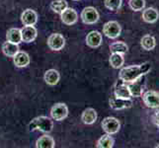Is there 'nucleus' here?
<instances>
[{
	"instance_id": "7ed1b4c3",
	"label": "nucleus",
	"mask_w": 159,
	"mask_h": 148,
	"mask_svg": "<svg viewBox=\"0 0 159 148\" xmlns=\"http://www.w3.org/2000/svg\"><path fill=\"white\" fill-rule=\"evenodd\" d=\"M128 86L131 97H140L146 86V79L144 75H141L140 77H139L133 82H129Z\"/></svg>"
},
{
	"instance_id": "cd10ccee",
	"label": "nucleus",
	"mask_w": 159,
	"mask_h": 148,
	"mask_svg": "<svg viewBox=\"0 0 159 148\" xmlns=\"http://www.w3.org/2000/svg\"><path fill=\"white\" fill-rule=\"evenodd\" d=\"M129 7L134 11H141L145 7V0H129Z\"/></svg>"
},
{
	"instance_id": "f3484780",
	"label": "nucleus",
	"mask_w": 159,
	"mask_h": 148,
	"mask_svg": "<svg viewBox=\"0 0 159 148\" xmlns=\"http://www.w3.org/2000/svg\"><path fill=\"white\" fill-rule=\"evenodd\" d=\"M97 119V112L94 109L88 108L84 110V112L81 114V120L85 124H93Z\"/></svg>"
},
{
	"instance_id": "39448f33",
	"label": "nucleus",
	"mask_w": 159,
	"mask_h": 148,
	"mask_svg": "<svg viewBox=\"0 0 159 148\" xmlns=\"http://www.w3.org/2000/svg\"><path fill=\"white\" fill-rule=\"evenodd\" d=\"M120 32H122V28L117 21L107 22L103 27V33L110 39H117L120 35Z\"/></svg>"
},
{
	"instance_id": "6ab92c4d",
	"label": "nucleus",
	"mask_w": 159,
	"mask_h": 148,
	"mask_svg": "<svg viewBox=\"0 0 159 148\" xmlns=\"http://www.w3.org/2000/svg\"><path fill=\"white\" fill-rule=\"evenodd\" d=\"M45 81L48 85L50 86H54L58 83L59 81V78H60V75H59V72L56 69H50L46 71L45 73Z\"/></svg>"
},
{
	"instance_id": "2eb2a0df",
	"label": "nucleus",
	"mask_w": 159,
	"mask_h": 148,
	"mask_svg": "<svg viewBox=\"0 0 159 148\" xmlns=\"http://www.w3.org/2000/svg\"><path fill=\"white\" fill-rule=\"evenodd\" d=\"M102 43V35L98 31H92L90 32L86 37V45L92 47L96 48L100 47Z\"/></svg>"
},
{
	"instance_id": "aec40b11",
	"label": "nucleus",
	"mask_w": 159,
	"mask_h": 148,
	"mask_svg": "<svg viewBox=\"0 0 159 148\" xmlns=\"http://www.w3.org/2000/svg\"><path fill=\"white\" fill-rule=\"evenodd\" d=\"M2 52L6 56L8 57H14L15 54L19 52V47L17 43H11V42H5L2 45Z\"/></svg>"
},
{
	"instance_id": "f8f14e48",
	"label": "nucleus",
	"mask_w": 159,
	"mask_h": 148,
	"mask_svg": "<svg viewBox=\"0 0 159 148\" xmlns=\"http://www.w3.org/2000/svg\"><path fill=\"white\" fill-rule=\"evenodd\" d=\"M60 16H61V21L65 25H68V26L75 24L78 19L77 12H76L74 9L68 8V7L60 13Z\"/></svg>"
},
{
	"instance_id": "0eeeda50",
	"label": "nucleus",
	"mask_w": 159,
	"mask_h": 148,
	"mask_svg": "<svg viewBox=\"0 0 159 148\" xmlns=\"http://www.w3.org/2000/svg\"><path fill=\"white\" fill-rule=\"evenodd\" d=\"M67 114H68L67 106L63 103H57L56 105L52 106L51 110V116L57 122L63 120L67 117Z\"/></svg>"
},
{
	"instance_id": "5701e85b",
	"label": "nucleus",
	"mask_w": 159,
	"mask_h": 148,
	"mask_svg": "<svg viewBox=\"0 0 159 148\" xmlns=\"http://www.w3.org/2000/svg\"><path fill=\"white\" fill-rule=\"evenodd\" d=\"M114 139L112 138L111 134H104L98 139L96 146L98 148H112L114 146Z\"/></svg>"
},
{
	"instance_id": "4be33fe9",
	"label": "nucleus",
	"mask_w": 159,
	"mask_h": 148,
	"mask_svg": "<svg viewBox=\"0 0 159 148\" xmlns=\"http://www.w3.org/2000/svg\"><path fill=\"white\" fill-rule=\"evenodd\" d=\"M6 39L8 42L14 43H19L22 42V37H21V30L18 28H11L8 30L6 34Z\"/></svg>"
},
{
	"instance_id": "4468645a",
	"label": "nucleus",
	"mask_w": 159,
	"mask_h": 148,
	"mask_svg": "<svg viewBox=\"0 0 159 148\" xmlns=\"http://www.w3.org/2000/svg\"><path fill=\"white\" fill-rule=\"evenodd\" d=\"M37 30L34 26H25L21 29V37L22 42L24 43H32L37 38Z\"/></svg>"
},
{
	"instance_id": "1a4fd4ad",
	"label": "nucleus",
	"mask_w": 159,
	"mask_h": 148,
	"mask_svg": "<svg viewBox=\"0 0 159 148\" xmlns=\"http://www.w3.org/2000/svg\"><path fill=\"white\" fill-rule=\"evenodd\" d=\"M109 105L113 110H124V109H128L131 107L133 105V101L130 99H122V98H118L116 96H112L109 99Z\"/></svg>"
},
{
	"instance_id": "c85d7f7f",
	"label": "nucleus",
	"mask_w": 159,
	"mask_h": 148,
	"mask_svg": "<svg viewBox=\"0 0 159 148\" xmlns=\"http://www.w3.org/2000/svg\"><path fill=\"white\" fill-rule=\"evenodd\" d=\"M105 6L111 11H117L122 6V0H105Z\"/></svg>"
},
{
	"instance_id": "423d86ee",
	"label": "nucleus",
	"mask_w": 159,
	"mask_h": 148,
	"mask_svg": "<svg viewBox=\"0 0 159 148\" xmlns=\"http://www.w3.org/2000/svg\"><path fill=\"white\" fill-rule=\"evenodd\" d=\"M80 17L84 24L92 25L97 23L99 20V13L94 7H86L82 10Z\"/></svg>"
},
{
	"instance_id": "a211bd4d",
	"label": "nucleus",
	"mask_w": 159,
	"mask_h": 148,
	"mask_svg": "<svg viewBox=\"0 0 159 148\" xmlns=\"http://www.w3.org/2000/svg\"><path fill=\"white\" fill-rule=\"evenodd\" d=\"M158 18H159V13L155 8L149 7L143 10V12H142V19H143V21L146 22V23H149V24L155 23L158 20Z\"/></svg>"
},
{
	"instance_id": "6e6552de",
	"label": "nucleus",
	"mask_w": 159,
	"mask_h": 148,
	"mask_svg": "<svg viewBox=\"0 0 159 148\" xmlns=\"http://www.w3.org/2000/svg\"><path fill=\"white\" fill-rule=\"evenodd\" d=\"M65 45V40L62 35L60 34H52L50 37L48 38V46L52 51H61Z\"/></svg>"
},
{
	"instance_id": "2f4dec72",
	"label": "nucleus",
	"mask_w": 159,
	"mask_h": 148,
	"mask_svg": "<svg viewBox=\"0 0 159 148\" xmlns=\"http://www.w3.org/2000/svg\"><path fill=\"white\" fill-rule=\"evenodd\" d=\"M73 1H79V0H73Z\"/></svg>"
},
{
	"instance_id": "f03ea898",
	"label": "nucleus",
	"mask_w": 159,
	"mask_h": 148,
	"mask_svg": "<svg viewBox=\"0 0 159 148\" xmlns=\"http://www.w3.org/2000/svg\"><path fill=\"white\" fill-rule=\"evenodd\" d=\"M53 128V123L52 120L45 116L37 117L34 119H32V122L29 123V130L35 131L40 130L43 132H51Z\"/></svg>"
},
{
	"instance_id": "f257e3e1",
	"label": "nucleus",
	"mask_w": 159,
	"mask_h": 148,
	"mask_svg": "<svg viewBox=\"0 0 159 148\" xmlns=\"http://www.w3.org/2000/svg\"><path fill=\"white\" fill-rule=\"evenodd\" d=\"M151 69V63L146 61L140 65H131V66L124 67L120 69L119 78L125 83H129L135 79L140 77L141 75H145Z\"/></svg>"
},
{
	"instance_id": "412c9836",
	"label": "nucleus",
	"mask_w": 159,
	"mask_h": 148,
	"mask_svg": "<svg viewBox=\"0 0 159 148\" xmlns=\"http://www.w3.org/2000/svg\"><path fill=\"white\" fill-rule=\"evenodd\" d=\"M54 146H56V143H54L53 138L48 135L42 136L36 142L37 148H53Z\"/></svg>"
},
{
	"instance_id": "b1692460",
	"label": "nucleus",
	"mask_w": 159,
	"mask_h": 148,
	"mask_svg": "<svg viewBox=\"0 0 159 148\" xmlns=\"http://www.w3.org/2000/svg\"><path fill=\"white\" fill-rule=\"evenodd\" d=\"M109 62H110V65H111L113 68H120V67H122L124 62H125L124 56H123L122 53L114 52V53L111 54V56H110Z\"/></svg>"
},
{
	"instance_id": "393cba45",
	"label": "nucleus",
	"mask_w": 159,
	"mask_h": 148,
	"mask_svg": "<svg viewBox=\"0 0 159 148\" xmlns=\"http://www.w3.org/2000/svg\"><path fill=\"white\" fill-rule=\"evenodd\" d=\"M140 45L142 48L145 49V51H152L156 46V42H155L154 37H152L150 35H145L142 37Z\"/></svg>"
},
{
	"instance_id": "ddd939ff",
	"label": "nucleus",
	"mask_w": 159,
	"mask_h": 148,
	"mask_svg": "<svg viewBox=\"0 0 159 148\" xmlns=\"http://www.w3.org/2000/svg\"><path fill=\"white\" fill-rule=\"evenodd\" d=\"M21 21L24 26H35L38 22V14L35 10L26 9L21 15Z\"/></svg>"
},
{
	"instance_id": "20e7f679",
	"label": "nucleus",
	"mask_w": 159,
	"mask_h": 148,
	"mask_svg": "<svg viewBox=\"0 0 159 148\" xmlns=\"http://www.w3.org/2000/svg\"><path fill=\"white\" fill-rule=\"evenodd\" d=\"M102 128L108 134L117 133L120 128V123L119 119L113 117H107L102 120Z\"/></svg>"
},
{
	"instance_id": "dca6fc26",
	"label": "nucleus",
	"mask_w": 159,
	"mask_h": 148,
	"mask_svg": "<svg viewBox=\"0 0 159 148\" xmlns=\"http://www.w3.org/2000/svg\"><path fill=\"white\" fill-rule=\"evenodd\" d=\"M13 61L17 67H26L30 64V56L27 52H18L13 57Z\"/></svg>"
},
{
	"instance_id": "bb28decb",
	"label": "nucleus",
	"mask_w": 159,
	"mask_h": 148,
	"mask_svg": "<svg viewBox=\"0 0 159 148\" xmlns=\"http://www.w3.org/2000/svg\"><path fill=\"white\" fill-rule=\"evenodd\" d=\"M68 7L67 2L65 0H54L51 3V9L53 12L60 14L63 10H65Z\"/></svg>"
},
{
	"instance_id": "a878e982",
	"label": "nucleus",
	"mask_w": 159,
	"mask_h": 148,
	"mask_svg": "<svg viewBox=\"0 0 159 148\" xmlns=\"http://www.w3.org/2000/svg\"><path fill=\"white\" fill-rule=\"evenodd\" d=\"M128 46L127 43H124V42H115L114 43H112L111 46H110V51H111L112 53L114 52H118V53H125L128 52Z\"/></svg>"
},
{
	"instance_id": "7c9ffc66",
	"label": "nucleus",
	"mask_w": 159,
	"mask_h": 148,
	"mask_svg": "<svg viewBox=\"0 0 159 148\" xmlns=\"http://www.w3.org/2000/svg\"><path fill=\"white\" fill-rule=\"evenodd\" d=\"M156 148H159V144H158V145H156Z\"/></svg>"
},
{
	"instance_id": "9b49d317",
	"label": "nucleus",
	"mask_w": 159,
	"mask_h": 148,
	"mask_svg": "<svg viewBox=\"0 0 159 148\" xmlns=\"http://www.w3.org/2000/svg\"><path fill=\"white\" fill-rule=\"evenodd\" d=\"M114 95L118 97V98H122V99H130L131 94L129 92V86L127 83H125L122 80H118L117 83L115 84L114 87Z\"/></svg>"
},
{
	"instance_id": "9d476101",
	"label": "nucleus",
	"mask_w": 159,
	"mask_h": 148,
	"mask_svg": "<svg viewBox=\"0 0 159 148\" xmlns=\"http://www.w3.org/2000/svg\"><path fill=\"white\" fill-rule=\"evenodd\" d=\"M143 103L150 109H157L159 107V93L156 91H147L142 96Z\"/></svg>"
},
{
	"instance_id": "c756f323",
	"label": "nucleus",
	"mask_w": 159,
	"mask_h": 148,
	"mask_svg": "<svg viewBox=\"0 0 159 148\" xmlns=\"http://www.w3.org/2000/svg\"><path fill=\"white\" fill-rule=\"evenodd\" d=\"M152 122L156 125V127L159 128V110H158V111H156L154 113V114L152 116Z\"/></svg>"
}]
</instances>
